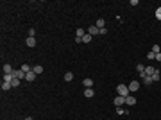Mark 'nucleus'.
Instances as JSON below:
<instances>
[{
	"label": "nucleus",
	"instance_id": "f257e3e1",
	"mask_svg": "<svg viewBox=\"0 0 161 120\" xmlns=\"http://www.w3.org/2000/svg\"><path fill=\"white\" fill-rule=\"evenodd\" d=\"M116 91H118V95H122V97H129V88L125 86V84H118V88H116Z\"/></svg>",
	"mask_w": 161,
	"mask_h": 120
},
{
	"label": "nucleus",
	"instance_id": "f03ea898",
	"mask_svg": "<svg viewBox=\"0 0 161 120\" xmlns=\"http://www.w3.org/2000/svg\"><path fill=\"white\" fill-rule=\"evenodd\" d=\"M113 102H115V106H116V108H118V106H125V97H122V95H116Z\"/></svg>",
	"mask_w": 161,
	"mask_h": 120
},
{
	"label": "nucleus",
	"instance_id": "7ed1b4c3",
	"mask_svg": "<svg viewBox=\"0 0 161 120\" xmlns=\"http://www.w3.org/2000/svg\"><path fill=\"white\" fill-rule=\"evenodd\" d=\"M11 75H13L14 79H22V77L25 79V72H23L22 68H20V70H13V74H11Z\"/></svg>",
	"mask_w": 161,
	"mask_h": 120
},
{
	"label": "nucleus",
	"instance_id": "20e7f679",
	"mask_svg": "<svg viewBox=\"0 0 161 120\" xmlns=\"http://www.w3.org/2000/svg\"><path fill=\"white\" fill-rule=\"evenodd\" d=\"M127 88H129V91H136V90L140 88V81H131V83L127 84Z\"/></svg>",
	"mask_w": 161,
	"mask_h": 120
},
{
	"label": "nucleus",
	"instance_id": "39448f33",
	"mask_svg": "<svg viewBox=\"0 0 161 120\" xmlns=\"http://www.w3.org/2000/svg\"><path fill=\"white\" fill-rule=\"evenodd\" d=\"M125 104H127V106H134V104H136V99H134L132 95L125 97Z\"/></svg>",
	"mask_w": 161,
	"mask_h": 120
},
{
	"label": "nucleus",
	"instance_id": "423d86ee",
	"mask_svg": "<svg viewBox=\"0 0 161 120\" xmlns=\"http://www.w3.org/2000/svg\"><path fill=\"white\" fill-rule=\"evenodd\" d=\"M25 79H27V81H34V79H36V72H34V70L27 72V74H25Z\"/></svg>",
	"mask_w": 161,
	"mask_h": 120
},
{
	"label": "nucleus",
	"instance_id": "0eeeda50",
	"mask_svg": "<svg viewBox=\"0 0 161 120\" xmlns=\"http://www.w3.org/2000/svg\"><path fill=\"white\" fill-rule=\"evenodd\" d=\"M156 70H157V68H154L152 65H147V66H145V74H147V75H152Z\"/></svg>",
	"mask_w": 161,
	"mask_h": 120
},
{
	"label": "nucleus",
	"instance_id": "6e6552de",
	"mask_svg": "<svg viewBox=\"0 0 161 120\" xmlns=\"http://www.w3.org/2000/svg\"><path fill=\"white\" fill-rule=\"evenodd\" d=\"M83 84H84V88H91L93 86V79H90V77H86L84 81H83Z\"/></svg>",
	"mask_w": 161,
	"mask_h": 120
},
{
	"label": "nucleus",
	"instance_id": "1a4fd4ad",
	"mask_svg": "<svg viewBox=\"0 0 161 120\" xmlns=\"http://www.w3.org/2000/svg\"><path fill=\"white\" fill-rule=\"evenodd\" d=\"M93 95H95V91H93L91 88H86V90H84V97H86V99H91Z\"/></svg>",
	"mask_w": 161,
	"mask_h": 120
},
{
	"label": "nucleus",
	"instance_id": "9d476101",
	"mask_svg": "<svg viewBox=\"0 0 161 120\" xmlns=\"http://www.w3.org/2000/svg\"><path fill=\"white\" fill-rule=\"evenodd\" d=\"M25 43H27V47H31V49H32V47H36V39H34V38H31V36H29V38H27V41H25Z\"/></svg>",
	"mask_w": 161,
	"mask_h": 120
},
{
	"label": "nucleus",
	"instance_id": "9b49d317",
	"mask_svg": "<svg viewBox=\"0 0 161 120\" xmlns=\"http://www.w3.org/2000/svg\"><path fill=\"white\" fill-rule=\"evenodd\" d=\"M88 34H91V36H93V34H98V27H97V25H91V27L88 29Z\"/></svg>",
	"mask_w": 161,
	"mask_h": 120
},
{
	"label": "nucleus",
	"instance_id": "f8f14e48",
	"mask_svg": "<svg viewBox=\"0 0 161 120\" xmlns=\"http://www.w3.org/2000/svg\"><path fill=\"white\" fill-rule=\"evenodd\" d=\"M142 83H143V84H147V86H149V84H150V83H152V77H150V75H147V74H145V77H143V79H142Z\"/></svg>",
	"mask_w": 161,
	"mask_h": 120
},
{
	"label": "nucleus",
	"instance_id": "ddd939ff",
	"mask_svg": "<svg viewBox=\"0 0 161 120\" xmlns=\"http://www.w3.org/2000/svg\"><path fill=\"white\" fill-rule=\"evenodd\" d=\"M150 77H152V83H154V81H159V79H161V74H159V70H156V72H154Z\"/></svg>",
	"mask_w": 161,
	"mask_h": 120
},
{
	"label": "nucleus",
	"instance_id": "4468645a",
	"mask_svg": "<svg viewBox=\"0 0 161 120\" xmlns=\"http://www.w3.org/2000/svg\"><path fill=\"white\" fill-rule=\"evenodd\" d=\"M84 34H86L84 29H77V31H75V38H84Z\"/></svg>",
	"mask_w": 161,
	"mask_h": 120
},
{
	"label": "nucleus",
	"instance_id": "2eb2a0df",
	"mask_svg": "<svg viewBox=\"0 0 161 120\" xmlns=\"http://www.w3.org/2000/svg\"><path fill=\"white\" fill-rule=\"evenodd\" d=\"M4 74H9V75L13 74V68H11V65H7V63L4 65Z\"/></svg>",
	"mask_w": 161,
	"mask_h": 120
},
{
	"label": "nucleus",
	"instance_id": "dca6fc26",
	"mask_svg": "<svg viewBox=\"0 0 161 120\" xmlns=\"http://www.w3.org/2000/svg\"><path fill=\"white\" fill-rule=\"evenodd\" d=\"M13 86H11V83H6V81H2V90L4 91H7V90H11Z\"/></svg>",
	"mask_w": 161,
	"mask_h": 120
},
{
	"label": "nucleus",
	"instance_id": "f3484780",
	"mask_svg": "<svg viewBox=\"0 0 161 120\" xmlns=\"http://www.w3.org/2000/svg\"><path fill=\"white\" fill-rule=\"evenodd\" d=\"M91 38H93V36L86 32V34H84V38H83V43H90V41H91Z\"/></svg>",
	"mask_w": 161,
	"mask_h": 120
},
{
	"label": "nucleus",
	"instance_id": "a211bd4d",
	"mask_svg": "<svg viewBox=\"0 0 161 120\" xmlns=\"http://www.w3.org/2000/svg\"><path fill=\"white\" fill-rule=\"evenodd\" d=\"M32 70H34V72H36V75H38V74H41V72H43V66H41V65H36Z\"/></svg>",
	"mask_w": 161,
	"mask_h": 120
},
{
	"label": "nucleus",
	"instance_id": "6ab92c4d",
	"mask_svg": "<svg viewBox=\"0 0 161 120\" xmlns=\"http://www.w3.org/2000/svg\"><path fill=\"white\" fill-rule=\"evenodd\" d=\"M72 79H73V74H72V72H66V74H65V81H68V83H70Z\"/></svg>",
	"mask_w": 161,
	"mask_h": 120
},
{
	"label": "nucleus",
	"instance_id": "aec40b11",
	"mask_svg": "<svg viewBox=\"0 0 161 120\" xmlns=\"http://www.w3.org/2000/svg\"><path fill=\"white\" fill-rule=\"evenodd\" d=\"M150 50H152L154 54H159V52H161V47H159V45H152V49H150Z\"/></svg>",
	"mask_w": 161,
	"mask_h": 120
},
{
	"label": "nucleus",
	"instance_id": "412c9836",
	"mask_svg": "<svg viewBox=\"0 0 161 120\" xmlns=\"http://www.w3.org/2000/svg\"><path fill=\"white\" fill-rule=\"evenodd\" d=\"M11 86H13V88L20 86V79H13V81H11Z\"/></svg>",
	"mask_w": 161,
	"mask_h": 120
},
{
	"label": "nucleus",
	"instance_id": "4be33fe9",
	"mask_svg": "<svg viewBox=\"0 0 161 120\" xmlns=\"http://www.w3.org/2000/svg\"><path fill=\"white\" fill-rule=\"evenodd\" d=\"M116 113H118V115H127V109H124V108H116Z\"/></svg>",
	"mask_w": 161,
	"mask_h": 120
},
{
	"label": "nucleus",
	"instance_id": "5701e85b",
	"mask_svg": "<svg viewBox=\"0 0 161 120\" xmlns=\"http://www.w3.org/2000/svg\"><path fill=\"white\" fill-rule=\"evenodd\" d=\"M98 29H104V20H97V23H95Z\"/></svg>",
	"mask_w": 161,
	"mask_h": 120
},
{
	"label": "nucleus",
	"instance_id": "b1692460",
	"mask_svg": "<svg viewBox=\"0 0 161 120\" xmlns=\"http://www.w3.org/2000/svg\"><path fill=\"white\" fill-rule=\"evenodd\" d=\"M22 70H23V72H25V74H27V72H31V70H32V68H31V66H29V65H27V63H25V65H22Z\"/></svg>",
	"mask_w": 161,
	"mask_h": 120
},
{
	"label": "nucleus",
	"instance_id": "393cba45",
	"mask_svg": "<svg viewBox=\"0 0 161 120\" xmlns=\"http://www.w3.org/2000/svg\"><path fill=\"white\" fill-rule=\"evenodd\" d=\"M136 70H138V74H142V72H145V65H138V66H136Z\"/></svg>",
	"mask_w": 161,
	"mask_h": 120
},
{
	"label": "nucleus",
	"instance_id": "a878e982",
	"mask_svg": "<svg viewBox=\"0 0 161 120\" xmlns=\"http://www.w3.org/2000/svg\"><path fill=\"white\" fill-rule=\"evenodd\" d=\"M147 57H149V59H150V61H152V59H156V54H154V52L150 50V52L147 54Z\"/></svg>",
	"mask_w": 161,
	"mask_h": 120
},
{
	"label": "nucleus",
	"instance_id": "bb28decb",
	"mask_svg": "<svg viewBox=\"0 0 161 120\" xmlns=\"http://www.w3.org/2000/svg\"><path fill=\"white\" fill-rule=\"evenodd\" d=\"M156 18H157V20H161V7H157V9H156Z\"/></svg>",
	"mask_w": 161,
	"mask_h": 120
},
{
	"label": "nucleus",
	"instance_id": "cd10ccee",
	"mask_svg": "<svg viewBox=\"0 0 161 120\" xmlns=\"http://www.w3.org/2000/svg\"><path fill=\"white\" fill-rule=\"evenodd\" d=\"M34 34H36V31H34V29H31V31H29V36H31V38H34Z\"/></svg>",
	"mask_w": 161,
	"mask_h": 120
},
{
	"label": "nucleus",
	"instance_id": "c85d7f7f",
	"mask_svg": "<svg viewBox=\"0 0 161 120\" xmlns=\"http://www.w3.org/2000/svg\"><path fill=\"white\" fill-rule=\"evenodd\" d=\"M156 59H157V61H161V52H159V54H156Z\"/></svg>",
	"mask_w": 161,
	"mask_h": 120
},
{
	"label": "nucleus",
	"instance_id": "c756f323",
	"mask_svg": "<svg viewBox=\"0 0 161 120\" xmlns=\"http://www.w3.org/2000/svg\"><path fill=\"white\" fill-rule=\"evenodd\" d=\"M23 120H32V116H25V118H23Z\"/></svg>",
	"mask_w": 161,
	"mask_h": 120
}]
</instances>
